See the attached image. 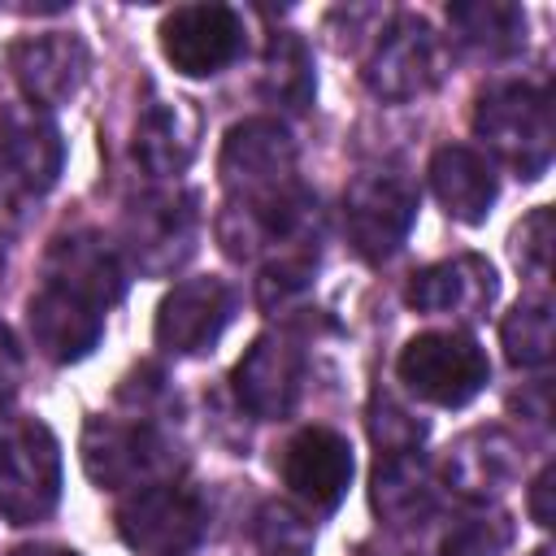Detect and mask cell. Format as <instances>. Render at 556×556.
<instances>
[{"instance_id": "4fadbf2b", "label": "cell", "mask_w": 556, "mask_h": 556, "mask_svg": "<svg viewBox=\"0 0 556 556\" xmlns=\"http://www.w3.org/2000/svg\"><path fill=\"white\" fill-rule=\"evenodd\" d=\"M352 443L330 426H304L282 447V482L308 513H330L352 482Z\"/></svg>"}, {"instance_id": "3957f363", "label": "cell", "mask_w": 556, "mask_h": 556, "mask_svg": "<svg viewBox=\"0 0 556 556\" xmlns=\"http://www.w3.org/2000/svg\"><path fill=\"white\" fill-rule=\"evenodd\" d=\"M61 500V447L39 417L0 421V517L13 526L43 521Z\"/></svg>"}, {"instance_id": "8992f818", "label": "cell", "mask_w": 556, "mask_h": 556, "mask_svg": "<svg viewBox=\"0 0 556 556\" xmlns=\"http://www.w3.org/2000/svg\"><path fill=\"white\" fill-rule=\"evenodd\" d=\"M417 222V187L395 169H361L343 191L348 243L365 261H387Z\"/></svg>"}, {"instance_id": "9c48e42d", "label": "cell", "mask_w": 556, "mask_h": 556, "mask_svg": "<svg viewBox=\"0 0 556 556\" xmlns=\"http://www.w3.org/2000/svg\"><path fill=\"white\" fill-rule=\"evenodd\" d=\"M195 195L187 191H152L139 195L126 208L122 222V239H126V256L139 265V274H174L191 252H195Z\"/></svg>"}, {"instance_id": "e0dca14e", "label": "cell", "mask_w": 556, "mask_h": 556, "mask_svg": "<svg viewBox=\"0 0 556 556\" xmlns=\"http://www.w3.org/2000/svg\"><path fill=\"white\" fill-rule=\"evenodd\" d=\"M61 161H65L61 135L43 113L13 109V104L0 109V174L13 187L43 195L56 182Z\"/></svg>"}, {"instance_id": "7a4b0ae2", "label": "cell", "mask_w": 556, "mask_h": 556, "mask_svg": "<svg viewBox=\"0 0 556 556\" xmlns=\"http://www.w3.org/2000/svg\"><path fill=\"white\" fill-rule=\"evenodd\" d=\"M217 174H222L230 204H243V208H274L278 200L300 191L295 143L287 126L274 117H248L230 126L222 156H217Z\"/></svg>"}, {"instance_id": "7c38bea8", "label": "cell", "mask_w": 556, "mask_h": 556, "mask_svg": "<svg viewBox=\"0 0 556 556\" xmlns=\"http://www.w3.org/2000/svg\"><path fill=\"white\" fill-rule=\"evenodd\" d=\"M230 313L235 295L222 278H182L156 308V348H165L169 356H200L222 339Z\"/></svg>"}, {"instance_id": "7402d4cb", "label": "cell", "mask_w": 556, "mask_h": 556, "mask_svg": "<svg viewBox=\"0 0 556 556\" xmlns=\"http://www.w3.org/2000/svg\"><path fill=\"white\" fill-rule=\"evenodd\" d=\"M195 130L187 100H152L135 122V161L156 178H178L195 156Z\"/></svg>"}, {"instance_id": "8fae6325", "label": "cell", "mask_w": 556, "mask_h": 556, "mask_svg": "<svg viewBox=\"0 0 556 556\" xmlns=\"http://www.w3.org/2000/svg\"><path fill=\"white\" fill-rule=\"evenodd\" d=\"M230 382H235L239 404L252 417L282 421V417H291L300 387H304V352L291 334H278V330L256 334L252 348L239 356Z\"/></svg>"}, {"instance_id": "83f0119b", "label": "cell", "mask_w": 556, "mask_h": 556, "mask_svg": "<svg viewBox=\"0 0 556 556\" xmlns=\"http://www.w3.org/2000/svg\"><path fill=\"white\" fill-rule=\"evenodd\" d=\"M369 439L378 447V456H391V452H417L421 439H426V421H417L404 404L378 395L369 404Z\"/></svg>"}, {"instance_id": "484cf974", "label": "cell", "mask_w": 556, "mask_h": 556, "mask_svg": "<svg viewBox=\"0 0 556 556\" xmlns=\"http://www.w3.org/2000/svg\"><path fill=\"white\" fill-rule=\"evenodd\" d=\"M513 534L517 530L508 513L478 504L447 526V534L439 539V556H504L513 547Z\"/></svg>"}, {"instance_id": "4dcf8cb0", "label": "cell", "mask_w": 556, "mask_h": 556, "mask_svg": "<svg viewBox=\"0 0 556 556\" xmlns=\"http://www.w3.org/2000/svg\"><path fill=\"white\" fill-rule=\"evenodd\" d=\"M552 478H556V473H552V465H547V469L530 482V517H534V526H543V530L552 526V491H556Z\"/></svg>"}, {"instance_id": "277c9868", "label": "cell", "mask_w": 556, "mask_h": 556, "mask_svg": "<svg viewBox=\"0 0 556 556\" xmlns=\"http://www.w3.org/2000/svg\"><path fill=\"white\" fill-rule=\"evenodd\" d=\"M83 469L100 491H139L152 482H169L178 456L174 443L148 421L91 417L83 426Z\"/></svg>"}, {"instance_id": "5bb4252c", "label": "cell", "mask_w": 556, "mask_h": 556, "mask_svg": "<svg viewBox=\"0 0 556 556\" xmlns=\"http://www.w3.org/2000/svg\"><path fill=\"white\" fill-rule=\"evenodd\" d=\"M87 43L78 35H26L9 48V70L22 87V96L30 100V109H56L70 96H78L83 78H87Z\"/></svg>"}, {"instance_id": "f546056e", "label": "cell", "mask_w": 556, "mask_h": 556, "mask_svg": "<svg viewBox=\"0 0 556 556\" xmlns=\"http://www.w3.org/2000/svg\"><path fill=\"white\" fill-rule=\"evenodd\" d=\"M22 387V348L13 339V330L0 321V404H9Z\"/></svg>"}, {"instance_id": "603a6c76", "label": "cell", "mask_w": 556, "mask_h": 556, "mask_svg": "<svg viewBox=\"0 0 556 556\" xmlns=\"http://www.w3.org/2000/svg\"><path fill=\"white\" fill-rule=\"evenodd\" d=\"M452 35L482 56H513L526 48V9L508 0H456L447 4Z\"/></svg>"}, {"instance_id": "9a60e30c", "label": "cell", "mask_w": 556, "mask_h": 556, "mask_svg": "<svg viewBox=\"0 0 556 556\" xmlns=\"http://www.w3.org/2000/svg\"><path fill=\"white\" fill-rule=\"evenodd\" d=\"M43 282L109 313L126 291V269H122L117 252L104 243V235L74 230V235L52 239V248L43 256Z\"/></svg>"}, {"instance_id": "d4e9b609", "label": "cell", "mask_w": 556, "mask_h": 556, "mask_svg": "<svg viewBox=\"0 0 556 556\" xmlns=\"http://www.w3.org/2000/svg\"><path fill=\"white\" fill-rule=\"evenodd\" d=\"M504 356L517 369H539L552 361V304L547 300H521L500 326Z\"/></svg>"}, {"instance_id": "52a82bcc", "label": "cell", "mask_w": 556, "mask_h": 556, "mask_svg": "<svg viewBox=\"0 0 556 556\" xmlns=\"http://www.w3.org/2000/svg\"><path fill=\"white\" fill-rule=\"evenodd\" d=\"M204 500L178 482H152L117 504V534L139 556H187L204 534Z\"/></svg>"}, {"instance_id": "30bf717a", "label": "cell", "mask_w": 556, "mask_h": 556, "mask_svg": "<svg viewBox=\"0 0 556 556\" xmlns=\"http://www.w3.org/2000/svg\"><path fill=\"white\" fill-rule=\"evenodd\" d=\"M161 52L187 78L222 74L243 52V17L230 4H178L161 17Z\"/></svg>"}, {"instance_id": "f1b7e54d", "label": "cell", "mask_w": 556, "mask_h": 556, "mask_svg": "<svg viewBox=\"0 0 556 556\" xmlns=\"http://www.w3.org/2000/svg\"><path fill=\"white\" fill-rule=\"evenodd\" d=\"M513 256H517L521 274L547 278V261H552V208L547 204H539L530 217H521V226L513 230Z\"/></svg>"}, {"instance_id": "ba28073f", "label": "cell", "mask_w": 556, "mask_h": 556, "mask_svg": "<svg viewBox=\"0 0 556 556\" xmlns=\"http://www.w3.org/2000/svg\"><path fill=\"white\" fill-rule=\"evenodd\" d=\"M443 78V43L417 13H395L365 56V87L378 100H417Z\"/></svg>"}, {"instance_id": "4316f807", "label": "cell", "mask_w": 556, "mask_h": 556, "mask_svg": "<svg viewBox=\"0 0 556 556\" xmlns=\"http://www.w3.org/2000/svg\"><path fill=\"white\" fill-rule=\"evenodd\" d=\"M313 539H317V530L295 504H282V500L261 504V513H256L261 556H313Z\"/></svg>"}, {"instance_id": "d6986e66", "label": "cell", "mask_w": 556, "mask_h": 556, "mask_svg": "<svg viewBox=\"0 0 556 556\" xmlns=\"http://www.w3.org/2000/svg\"><path fill=\"white\" fill-rule=\"evenodd\" d=\"M517 469H521V452L504 426H478L447 447V482L478 504L508 491L517 482Z\"/></svg>"}, {"instance_id": "d6a6232c", "label": "cell", "mask_w": 556, "mask_h": 556, "mask_svg": "<svg viewBox=\"0 0 556 556\" xmlns=\"http://www.w3.org/2000/svg\"><path fill=\"white\" fill-rule=\"evenodd\" d=\"M534 556H552V547H539V552H534Z\"/></svg>"}, {"instance_id": "5b68a950", "label": "cell", "mask_w": 556, "mask_h": 556, "mask_svg": "<svg viewBox=\"0 0 556 556\" xmlns=\"http://www.w3.org/2000/svg\"><path fill=\"white\" fill-rule=\"evenodd\" d=\"M400 382L439 408H460L469 404L486 378H491V361L482 352V343L465 330H426L413 334L395 361Z\"/></svg>"}, {"instance_id": "2e32d148", "label": "cell", "mask_w": 556, "mask_h": 556, "mask_svg": "<svg viewBox=\"0 0 556 556\" xmlns=\"http://www.w3.org/2000/svg\"><path fill=\"white\" fill-rule=\"evenodd\" d=\"M500 282H495V269L491 261L482 256H452V261H439V265H426L408 278L404 287V300L408 308L417 313H430V317H486L491 300H495Z\"/></svg>"}, {"instance_id": "cb8c5ba5", "label": "cell", "mask_w": 556, "mask_h": 556, "mask_svg": "<svg viewBox=\"0 0 556 556\" xmlns=\"http://www.w3.org/2000/svg\"><path fill=\"white\" fill-rule=\"evenodd\" d=\"M317 74H313V52L295 30H274L265 48V70H261V96L278 109L304 113L313 104Z\"/></svg>"}, {"instance_id": "6da1fadb", "label": "cell", "mask_w": 556, "mask_h": 556, "mask_svg": "<svg viewBox=\"0 0 556 556\" xmlns=\"http://www.w3.org/2000/svg\"><path fill=\"white\" fill-rule=\"evenodd\" d=\"M473 135L517 178H539L552 165V148H556L547 91L530 83H504L482 91L473 109Z\"/></svg>"}, {"instance_id": "ffe728a7", "label": "cell", "mask_w": 556, "mask_h": 556, "mask_svg": "<svg viewBox=\"0 0 556 556\" xmlns=\"http://www.w3.org/2000/svg\"><path fill=\"white\" fill-rule=\"evenodd\" d=\"M430 187H434L443 213L465 222V226L486 222V213H491V204L500 195L495 165L469 143H443L430 156Z\"/></svg>"}, {"instance_id": "ac0fdd59", "label": "cell", "mask_w": 556, "mask_h": 556, "mask_svg": "<svg viewBox=\"0 0 556 556\" xmlns=\"http://www.w3.org/2000/svg\"><path fill=\"white\" fill-rule=\"evenodd\" d=\"M26 321H30L35 348L56 365H74V361L91 356L100 334H104V313L100 308H91L87 300L61 291V287H48V282L30 295Z\"/></svg>"}, {"instance_id": "1f68e13d", "label": "cell", "mask_w": 556, "mask_h": 556, "mask_svg": "<svg viewBox=\"0 0 556 556\" xmlns=\"http://www.w3.org/2000/svg\"><path fill=\"white\" fill-rule=\"evenodd\" d=\"M13 556H78V552H65V547H17Z\"/></svg>"}, {"instance_id": "44dd1931", "label": "cell", "mask_w": 556, "mask_h": 556, "mask_svg": "<svg viewBox=\"0 0 556 556\" xmlns=\"http://www.w3.org/2000/svg\"><path fill=\"white\" fill-rule=\"evenodd\" d=\"M369 504L387 526H417L439 504L434 465L421 452H391L378 456L369 478Z\"/></svg>"}]
</instances>
